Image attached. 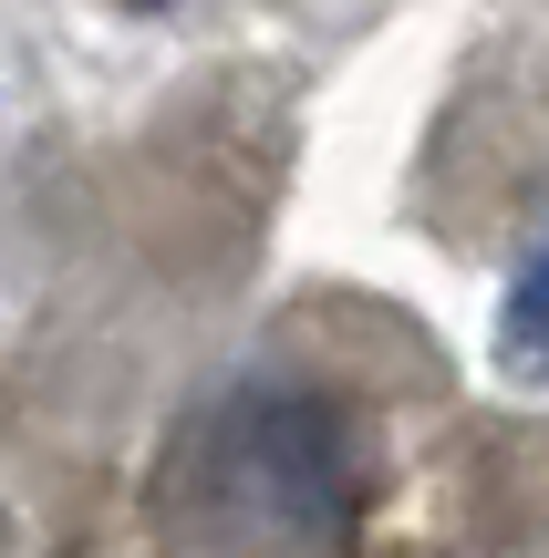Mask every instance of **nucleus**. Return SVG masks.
Returning <instances> with one entry per match:
<instances>
[{
  "mask_svg": "<svg viewBox=\"0 0 549 558\" xmlns=\"http://www.w3.org/2000/svg\"><path fill=\"white\" fill-rule=\"evenodd\" d=\"M145 11H156V0H145Z\"/></svg>",
  "mask_w": 549,
  "mask_h": 558,
  "instance_id": "obj_3",
  "label": "nucleus"
},
{
  "mask_svg": "<svg viewBox=\"0 0 549 558\" xmlns=\"http://www.w3.org/2000/svg\"><path fill=\"white\" fill-rule=\"evenodd\" d=\"M498 362L518 383H549V239L529 248V269L509 279V311H498Z\"/></svg>",
  "mask_w": 549,
  "mask_h": 558,
  "instance_id": "obj_2",
  "label": "nucleus"
},
{
  "mask_svg": "<svg viewBox=\"0 0 549 558\" xmlns=\"http://www.w3.org/2000/svg\"><path fill=\"white\" fill-rule=\"evenodd\" d=\"M198 497L249 538L343 548L363 527V435L311 383H239L198 424Z\"/></svg>",
  "mask_w": 549,
  "mask_h": 558,
  "instance_id": "obj_1",
  "label": "nucleus"
}]
</instances>
